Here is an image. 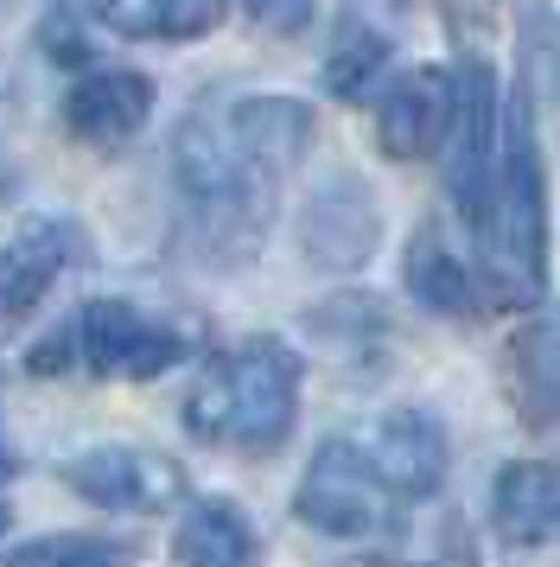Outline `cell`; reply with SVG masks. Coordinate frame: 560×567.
<instances>
[{
  "instance_id": "6da1fadb",
  "label": "cell",
  "mask_w": 560,
  "mask_h": 567,
  "mask_svg": "<svg viewBox=\"0 0 560 567\" xmlns=\"http://www.w3.org/2000/svg\"><path fill=\"white\" fill-rule=\"evenodd\" d=\"M173 173L185 198V230L198 243L204 261L242 268L261 249V236L274 224V192L280 179L236 147L224 128V109H191L173 134Z\"/></svg>"
},
{
  "instance_id": "7a4b0ae2",
  "label": "cell",
  "mask_w": 560,
  "mask_h": 567,
  "mask_svg": "<svg viewBox=\"0 0 560 567\" xmlns=\"http://www.w3.org/2000/svg\"><path fill=\"white\" fill-rule=\"evenodd\" d=\"M484 275L504 307H529L548 287V173L535 147L529 90L504 96V141H497V179L478 224Z\"/></svg>"
},
{
  "instance_id": "3957f363",
  "label": "cell",
  "mask_w": 560,
  "mask_h": 567,
  "mask_svg": "<svg viewBox=\"0 0 560 567\" xmlns=\"http://www.w3.org/2000/svg\"><path fill=\"white\" fill-rule=\"evenodd\" d=\"M300 421V351L280 338H242L185 395V427L204 446L274 453Z\"/></svg>"
},
{
  "instance_id": "277c9868",
  "label": "cell",
  "mask_w": 560,
  "mask_h": 567,
  "mask_svg": "<svg viewBox=\"0 0 560 567\" xmlns=\"http://www.w3.org/2000/svg\"><path fill=\"white\" fill-rule=\"evenodd\" d=\"M497 141H504V90L484 58H465L453 71V128H446V185L458 198V217L478 236L490 179H497Z\"/></svg>"
},
{
  "instance_id": "5b68a950",
  "label": "cell",
  "mask_w": 560,
  "mask_h": 567,
  "mask_svg": "<svg viewBox=\"0 0 560 567\" xmlns=\"http://www.w3.org/2000/svg\"><path fill=\"white\" fill-rule=\"evenodd\" d=\"M300 523L325 529V536H370L388 523V485L376 478V465L363 446L351 440H325L312 465L300 478V497H293Z\"/></svg>"
},
{
  "instance_id": "8992f818",
  "label": "cell",
  "mask_w": 560,
  "mask_h": 567,
  "mask_svg": "<svg viewBox=\"0 0 560 567\" xmlns=\"http://www.w3.org/2000/svg\"><path fill=\"white\" fill-rule=\"evenodd\" d=\"M76 358L90 363L96 377H127V383H147V377H166L178 358H185V338L173 326L147 319L127 300H90L76 312Z\"/></svg>"
},
{
  "instance_id": "52a82bcc",
  "label": "cell",
  "mask_w": 560,
  "mask_h": 567,
  "mask_svg": "<svg viewBox=\"0 0 560 567\" xmlns=\"http://www.w3.org/2000/svg\"><path fill=\"white\" fill-rule=\"evenodd\" d=\"M376 243H382V210L356 173H338L305 198L300 249L312 268H363L376 256Z\"/></svg>"
},
{
  "instance_id": "ba28073f",
  "label": "cell",
  "mask_w": 560,
  "mask_h": 567,
  "mask_svg": "<svg viewBox=\"0 0 560 567\" xmlns=\"http://www.w3.org/2000/svg\"><path fill=\"white\" fill-rule=\"evenodd\" d=\"M64 485L76 497H90L102 511H166L185 497V478H178L173 460L159 453H141V446H90L64 465Z\"/></svg>"
},
{
  "instance_id": "9c48e42d",
  "label": "cell",
  "mask_w": 560,
  "mask_h": 567,
  "mask_svg": "<svg viewBox=\"0 0 560 567\" xmlns=\"http://www.w3.org/2000/svg\"><path fill=\"white\" fill-rule=\"evenodd\" d=\"M453 128V71L446 64H421L382 90L376 103V141L388 159H427L446 147Z\"/></svg>"
},
{
  "instance_id": "30bf717a",
  "label": "cell",
  "mask_w": 560,
  "mask_h": 567,
  "mask_svg": "<svg viewBox=\"0 0 560 567\" xmlns=\"http://www.w3.org/2000/svg\"><path fill=\"white\" fill-rule=\"evenodd\" d=\"M153 115V78L147 71H83L64 96V128L83 147H122L147 128Z\"/></svg>"
},
{
  "instance_id": "8fae6325",
  "label": "cell",
  "mask_w": 560,
  "mask_h": 567,
  "mask_svg": "<svg viewBox=\"0 0 560 567\" xmlns=\"http://www.w3.org/2000/svg\"><path fill=\"white\" fill-rule=\"evenodd\" d=\"M217 109H224V128L236 134V147L249 159H261L274 179H287L300 166L312 134H319L312 109L300 96H274V90L268 96H236V103H217Z\"/></svg>"
},
{
  "instance_id": "7c38bea8",
  "label": "cell",
  "mask_w": 560,
  "mask_h": 567,
  "mask_svg": "<svg viewBox=\"0 0 560 567\" xmlns=\"http://www.w3.org/2000/svg\"><path fill=\"white\" fill-rule=\"evenodd\" d=\"M370 465H376L382 485L402 491V497L439 491V478H446V434H439V421L421 409L382 414L376 434H370Z\"/></svg>"
},
{
  "instance_id": "4fadbf2b",
  "label": "cell",
  "mask_w": 560,
  "mask_h": 567,
  "mask_svg": "<svg viewBox=\"0 0 560 567\" xmlns=\"http://www.w3.org/2000/svg\"><path fill=\"white\" fill-rule=\"evenodd\" d=\"M490 523L516 548L560 542V465H541V460L504 465L497 491H490Z\"/></svg>"
},
{
  "instance_id": "5bb4252c",
  "label": "cell",
  "mask_w": 560,
  "mask_h": 567,
  "mask_svg": "<svg viewBox=\"0 0 560 567\" xmlns=\"http://www.w3.org/2000/svg\"><path fill=\"white\" fill-rule=\"evenodd\" d=\"M407 293L427 312H446V319H471L478 312V275L458 261V249L446 243L439 224H421L414 243H407Z\"/></svg>"
},
{
  "instance_id": "9a60e30c",
  "label": "cell",
  "mask_w": 560,
  "mask_h": 567,
  "mask_svg": "<svg viewBox=\"0 0 560 567\" xmlns=\"http://www.w3.org/2000/svg\"><path fill=\"white\" fill-rule=\"evenodd\" d=\"M173 555L185 567H261V542L229 497H198L178 523Z\"/></svg>"
},
{
  "instance_id": "2e32d148",
  "label": "cell",
  "mask_w": 560,
  "mask_h": 567,
  "mask_svg": "<svg viewBox=\"0 0 560 567\" xmlns=\"http://www.w3.org/2000/svg\"><path fill=\"white\" fill-rule=\"evenodd\" d=\"M509 363H516V395H522V414L541 421V427H560V307L535 312L529 326L516 332Z\"/></svg>"
},
{
  "instance_id": "e0dca14e",
  "label": "cell",
  "mask_w": 560,
  "mask_h": 567,
  "mask_svg": "<svg viewBox=\"0 0 560 567\" xmlns=\"http://www.w3.org/2000/svg\"><path fill=\"white\" fill-rule=\"evenodd\" d=\"M71 236L51 230V224H39V230H25L20 243H7L0 249V326H13L20 312H32L39 300H45V287L58 281V268H64V249Z\"/></svg>"
},
{
  "instance_id": "ac0fdd59",
  "label": "cell",
  "mask_w": 560,
  "mask_h": 567,
  "mask_svg": "<svg viewBox=\"0 0 560 567\" xmlns=\"http://www.w3.org/2000/svg\"><path fill=\"white\" fill-rule=\"evenodd\" d=\"M122 39H204L224 20V0H83Z\"/></svg>"
},
{
  "instance_id": "d6986e66",
  "label": "cell",
  "mask_w": 560,
  "mask_h": 567,
  "mask_svg": "<svg viewBox=\"0 0 560 567\" xmlns=\"http://www.w3.org/2000/svg\"><path fill=\"white\" fill-rule=\"evenodd\" d=\"M382 64H388V32L344 13L338 45L325 52V96H338V103L370 96V90H376V78H382Z\"/></svg>"
},
{
  "instance_id": "ffe728a7",
  "label": "cell",
  "mask_w": 560,
  "mask_h": 567,
  "mask_svg": "<svg viewBox=\"0 0 560 567\" xmlns=\"http://www.w3.org/2000/svg\"><path fill=\"white\" fill-rule=\"evenodd\" d=\"M127 555H134V542H115V536H45L13 548L0 567H115Z\"/></svg>"
},
{
  "instance_id": "44dd1931",
  "label": "cell",
  "mask_w": 560,
  "mask_h": 567,
  "mask_svg": "<svg viewBox=\"0 0 560 567\" xmlns=\"http://www.w3.org/2000/svg\"><path fill=\"white\" fill-rule=\"evenodd\" d=\"M39 45H45V58H58V64H90V39H83V27H76V13L58 0V7H45V20H39Z\"/></svg>"
},
{
  "instance_id": "7402d4cb",
  "label": "cell",
  "mask_w": 560,
  "mask_h": 567,
  "mask_svg": "<svg viewBox=\"0 0 560 567\" xmlns=\"http://www.w3.org/2000/svg\"><path fill=\"white\" fill-rule=\"evenodd\" d=\"M236 7H242L261 32H280V39H293V32L312 27V0H236Z\"/></svg>"
},
{
  "instance_id": "603a6c76",
  "label": "cell",
  "mask_w": 560,
  "mask_h": 567,
  "mask_svg": "<svg viewBox=\"0 0 560 567\" xmlns=\"http://www.w3.org/2000/svg\"><path fill=\"white\" fill-rule=\"evenodd\" d=\"M71 358H76V332L71 326H64V332H51V338H39V344H32V377H64V370H71Z\"/></svg>"
},
{
  "instance_id": "cb8c5ba5",
  "label": "cell",
  "mask_w": 560,
  "mask_h": 567,
  "mask_svg": "<svg viewBox=\"0 0 560 567\" xmlns=\"http://www.w3.org/2000/svg\"><path fill=\"white\" fill-rule=\"evenodd\" d=\"M414 0H351V20H370V27L395 32V20H402Z\"/></svg>"
},
{
  "instance_id": "d4e9b609",
  "label": "cell",
  "mask_w": 560,
  "mask_h": 567,
  "mask_svg": "<svg viewBox=\"0 0 560 567\" xmlns=\"http://www.w3.org/2000/svg\"><path fill=\"white\" fill-rule=\"evenodd\" d=\"M7 523H13V516H7V504H0V536H7Z\"/></svg>"
}]
</instances>
